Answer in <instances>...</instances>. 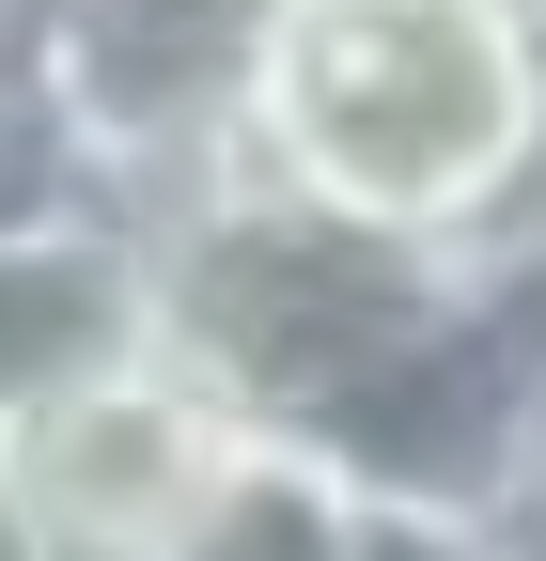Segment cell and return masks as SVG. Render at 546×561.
Listing matches in <instances>:
<instances>
[{
    "label": "cell",
    "instance_id": "obj_1",
    "mask_svg": "<svg viewBox=\"0 0 546 561\" xmlns=\"http://www.w3.org/2000/svg\"><path fill=\"white\" fill-rule=\"evenodd\" d=\"M235 157L344 219L500 250L546 219V32L531 0H265Z\"/></svg>",
    "mask_w": 546,
    "mask_h": 561
},
{
    "label": "cell",
    "instance_id": "obj_2",
    "mask_svg": "<svg viewBox=\"0 0 546 561\" xmlns=\"http://www.w3.org/2000/svg\"><path fill=\"white\" fill-rule=\"evenodd\" d=\"M141 234V328L219 390L265 437H344V421L422 359V343L468 312V265L485 250H437V234H390V219H344L282 172H187Z\"/></svg>",
    "mask_w": 546,
    "mask_h": 561
},
{
    "label": "cell",
    "instance_id": "obj_3",
    "mask_svg": "<svg viewBox=\"0 0 546 561\" xmlns=\"http://www.w3.org/2000/svg\"><path fill=\"white\" fill-rule=\"evenodd\" d=\"M250 47H265V0H32L16 16V62L110 219H157L187 172L235 157Z\"/></svg>",
    "mask_w": 546,
    "mask_h": 561
},
{
    "label": "cell",
    "instance_id": "obj_4",
    "mask_svg": "<svg viewBox=\"0 0 546 561\" xmlns=\"http://www.w3.org/2000/svg\"><path fill=\"white\" fill-rule=\"evenodd\" d=\"M235 437L250 421L203 390L157 328H125L110 359H79V375H47V390L0 405V500H16V530L47 561H157Z\"/></svg>",
    "mask_w": 546,
    "mask_h": 561
},
{
    "label": "cell",
    "instance_id": "obj_5",
    "mask_svg": "<svg viewBox=\"0 0 546 561\" xmlns=\"http://www.w3.org/2000/svg\"><path fill=\"white\" fill-rule=\"evenodd\" d=\"M125 328H141V234L110 203H62V219L0 234V405L79 375V359H110Z\"/></svg>",
    "mask_w": 546,
    "mask_h": 561
},
{
    "label": "cell",
    "instance_id": "obj_6",
    "mask_svg": "<svg viewBox=\"0 0 546 561\" xmlns=\"http://www.w3.org/2000/svg\"><path fill=\"white\" fill-rule=\"evenodd\" d=\"M344 530H360V468L250 421V437L219 453V483L172 515V546H157V561H344Z\"/></svg>",
    "mask_w": 546,
    "mask_h": 561
},
{
    "label": "cell",
    "instance_id": "obj_7",
    "mask_svg": "<svg viewBox=\"0 0 546 561\" xmlns=\"http://www.w3.org/2000/svg\"><path fill=\"white\" fill-rule=\"evenodd\" d=\"M344 561H515V530H500L485 500H390V483H360Z\"/></svg>",
    "mask_w": 546,
    "mask_h": 561
},
{
    "label": "cell",
    "instance_id": "obj_8",
    "mask_svg": "<svg viewBox=\"0 0 546 561\" xmlns=\"http://www.w3.org/2000/svg\"><path fill=\"white\" fill-rule=\"evenodd\" d=\"M531 32H546V0H531Z\"/></svg>",
    "mask_w": 546,
    "mask_h": 561
}]
</instances>
